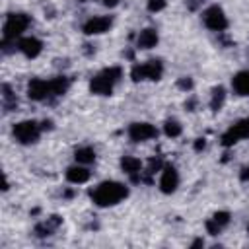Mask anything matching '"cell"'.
<instances>
[{
	"instance_id": "cell-1",
	"label": "cell",
	"mask_w": 249,
	"mask_h": 249,
	"mask_svg": "<svg viewBox=\"0 0 249 249\" xmlns=\"http://www.w3.org/2000/svg\"><path fill=\"white\" fill-rule=\"evenodd\" d=\"M70 88L66 76H54L51 80L45 78H31L27 84V97L31 101H45L51 97H60Z\"/></svg>"
},
{
	"instance_id": "cell-2",
	"label": "cell",
	"mask_w": 249,
	"mask_h": 249,
	"mask_svg": "<svg viewBox=\"0 0 249 249\" xmlns=\"http://www.w3.org/2000/svg\"><path fill=\"white\" fill-rule=\"evenodd\" d=\"M128 185L121 181H101L89 191V198L99 208H109L119 202H123L128 196Z\"/></svg>"
},
{
	"instance_id": "cell-3",
	"label": "cell",
	"mask_w": 249,
	"mask_h": 249,
	"mask_svg": "<svg viewBox=\"0 0 249 249\" xmlns=\"http://www.w3.org/2000/svg\"><path fill=\"white\" fill-rule=\"evenodd\" d=\"M123 78V68L121 66H107L99 70L91 80H89V91L93 95H111L115 86Z\"/></svg>"
},
{
	"instance_id": "cell-4",
	"label": "cell",
	"mask_w": 249,
	"mask_h": 249,
	"mask_svg": "<svg viewBox=\"0 0 249 249\" xmlns=\"http://www.w3.org/2000/svg\"><path fill=\"white\" fill-rule=\"evenodd\" d=\"M31 25V18L27 14H8L4 25H2V43H10L16 39H19L23 35V31H27V27Z\"/></svg>"
},
{
	"instance_id": "cell-5",
	"label": "cell",
	"mask_w": 249,
	"mask_h": 249,
	"mask_svg": "<svg viewBox=\"0 0 249 249\" xmlns=\"http://www.w3.org/2000/svg\"><path fill=\"white\" fill-rule=\"evenodd\" d=\"M163 76V62L158 58L146 60V62H136L130 68V78L132 82H144V80H152L158 82Z\"/></svg>"
},
{
	"instance_id": "cell-6",
	"label": "cell",
	"mask_w": 249,
	"mask_h": 249,
	"mask_svg": "<svg viewBox=\"0 0 249 249\" xmlns=\"http://www.w3.org/2000/svg\"><path fill=\"white\" fill-rule=\"evenodd\" d=\"M41 123L39 121H33V119H25V121H19L14 124L12 128V134L16 138V142L23 144V146H31L35 144L39 138H41Z\"/></svg>"
},
{
	"instance_id": "cell-7",
	"label": "cell",
	"mask_w": 249,
	"mask_h": 249,
	"mask_svg": "<svg viewBox=\"0 0 249 249\" xmlns=\"http://www.w3.org/2000/svg\"><path fill=\"white\" fill-rule=\"evenodd\" d=\"M200 19H202L204 27L210 29V31H214V33H224V31L228 29V25H230L226 12H224L222 6H218V4H212V6L204 8Z\"/></svg>"
},
{
	"instance_id": "cell-8",
	"label": "cell",
	"mask_w": 249,
	"mask_h": 249,
	"mask_svg": "<svg viewBox=\"0 0 249 249\" xmlns=\"http://www.w3.org/2000/svg\"><path fill=\"white\" fill-rule=\"evenodd\" d=\"M160 130L152 124V123H146V121H136V123H130L128 128H126V136L132 140V142H148V140H154L158 138Z\"/></svg>"
},
{
	"instance_id": "cell-9",
	"label": "cell",
	"mask_w": 249,
	"mask_h": 249,
	"mask_svg": "<svg viewBox=\"0 0 249 249\" xmlns=\"http://www.w3.org/2000/svg\"><path fill=\"white\" fill-rule=\"evenodd\" d=\"M245 138H249V117H245V119L237 121L235 124H231L220 136V144L224 148H230V146H233V144H237V142H241Z\"/></svg>"
},
{
	"instance_id": "cell-10",
	"label": "cell",
	"mask_w": 249,
	"mask_h": 249,
	"mask_svg": "<svg viewBox=\"0 0 249 249\" xmlns=\"http://www.w3.org/2000/svg\"><path fill=\"white\" fill-rule=\"evenodd\" d=\"M113 25V18L111 16H93L89 19H86L82 23V33L88 35V37H93V35H103L111 29Z\"/></svg>"
},
{
	"instance_id": "cell-11",
	"label": "cell",
	"mask_w": 249,
	"mask_h": 249,
	"mask_svg": "<svg viewBox=\"0 0 249 249\" xmlns=\"http://www.w3.org/2000/svg\"><path fill=\"white\" fill-rule=\"evenodd\" d=\"M179 181H181V179H179L177 167L171 165V163H163V167H161V171H160V191H161L163 195H171V193L177 191Z\"/></svg>"
},
{
	"instance_id": "cell-12",
	"label": "cell",
	"mask_w": 249,
	"mask_h": 249,
	"mask_svg": "<svg viewBox=\"0 0 249 249\" xmlns=\"http://www.w3.org/2000/svg\"><path fill=\"white\" fill-rule=\"evenodd\" d=\"M16 49H18L23 56H27V58H37V56L41 54V51H43V41L37 39V37H33V35H29V37H19L18 43H16Z\"/></svg>"
},
{
	"instance_id": "cell-13",
	"label": "cell",
	"mask_w": 249,
	"mask_h": 249,
	"mask_svg": "<svg viewBox=\"0 0 249 249\" xmlns=\"http://www.w3.org/2000/svg\"><path fill=\"white\" fill-rule=\"evenodd\" d=\"M64 177H66V181L72 183V185H84V183L89 181L91 171H89V167L84 165V163H74V165L66 167Z\"/></svg>"
},
{
	"instance_id": "cell-14",
	"label": "cell",
	"mask_w": 249,
	"mask_h": 249,
	"mask_svg": "<svg viewBox=\"0 0 249 249\" xmlns=\"http://www.w3.org/2000/svg\"><path fill=\"white\" fill-rule=\"evenodd\" d=\"M158 41H160L158 31H156L154 27H144V29H140V33L136 35V49H140V51H150V49H154V47L158 45Z\"/></svg>"
},
{
	"instance_id": "cell-15",
	"label": "cell",
	"mask_w": 249,
	"mask_h": 249,
	"mask_svg": "<svg viewBox=\"0 0 249 249\" xmlns=\"http://www.w3.org/2000/svg\"><path fill=\"white\" fill-rule=\"evenodd\" d=\"M142 167H144V163H142V160L136 158V156H123V158H121V169H123L128 177H132V181H138V179H140Z\"/></svg>"
},
{
	"instance_id": "cell-16",
	"label": "cell",
	"mask_w": 249,
	"mask_h": 249,
	"mask_svg": "<svg viewBox=\"0 0 249 249\" xmlns=\"http://www.w3.org/2000/svg\"><path fill=\"white\" fill-rule=\"evenodd\" d=\"M231 91L239 97H249V70H239L233 74Z\"/></svg>"
},
{
	"instance_id": "cell-17",
	"label": "cell",
	"mask_w": 249,
	"mask_h": 249,
	"mask_svg": "<svg viewBox=\"0 0 249 249\" xmlns=\"http://www.w3.org/2000/svg\"><path fill=\"white\" fill-rule=\"evenodd\" d=\"M60 222H62V220H60L58 216H51V218H47L45 222H39L33 231H35L37 237H49V235H53V231L60 226Z\"/></svg>"
},
{
	"instance_id": "cell-18",
	"label": "cell",
	"mask_w": 249,
	"mask_h": 249,
	"mask_svg": "<svg viewBox=\"0 0 249 249\" xmlns=\"http://www.w3.org/2000/svg\"><path fill=\"white\" fill-rule=\"evenodd\" d=\"M95 150L91 146H80L74 150V160L76 163H84V165H91L95 161Z\"/></svg>"
},
{
	"instance_id": "cell-19",
	"label": "cell",
	"mask_w": 249,
	"mask_h": 249,
	"mask_svg": "<svg viewBox=\"0 0 249 249\" xmlns=\"http://www.w3.org/2000/svg\"><path fill=\"white\" fill-rule=\"evenodd\" d=\"M226 88L224 86H216V88H212V93H210V109L214 111V113H218L222 107H224V103H226Z\"/></svg>"
},
{
	"instance_id": "cell-20",
	"label": "cell",
	"mask_w": 249,
	"mask_h": 249,
	"mask_svg": "<svg viewBox=\"0 0 249 249\" xmlns=\"http://www.w3.org/2000/svg\"><path fill=\"white\" fill-rule=\"evenodd\" d=\"M2 105H4V111H12L18 107V99L8 84H2Z\"/></svg>"
},
{
	"instance_id": "cell-21",
	"label": "cell",
	"mask_w": 249,
	"mask_h": 249,
	"mask_svg": "<svg viewBox=\"0 0 249 249\" xmlns=\"http://www.w3.org/2000/svg\"><path fill=\"white\" fill-rule=\"evenodd\" d=\"M181 132H183V124L177 119H167L163 123V134L167 138H177V136H181Z\"/></svg>"
},
{
	"instance_id": "cell-22",
	"label": "cell",
	"mask_w": 249,
	"mask_h": 249,
	"mask_svg": "<svg viewBox=\"0 0 249 249\" xmlns=\"http://www.w3.org/2000/svg\"><path fill=\"white\" fill-rule=\"evenodd\" d=\"M230 218H231V214L228 212V210H220V212H216L214 216H212V220H214V224L218 226V228H226L228 224H230Z\"/></svg>"
},
{
	"instance_id": "cell-23",
	"label": "cell",
	"mask_w": 249,
	"mask_h": 249,
	"mask_svg": "<svg viewBox=\"0 0 249 249\" xmlns=\"http://www.w3.org/2000/svg\"><path fill=\"white\" fill-rule=\"evenodd\" d=\"M165 6H167V0H146V8H148V12H152V14L161 12Z\"/></svg>"
},
{
	"instance_id": "cell-24",
	"label": "cell",
	"mask_w": 249,
	"mask_h": 249,
	"mask_svg": "<svg viewBox=\"0 0 249 249\" xmlns=\"http://www.w3.org/2000/svg\"><path fill=\"white\" fill-rule=\"evenodd\" d=\"M204 228H206V231H208L210 235H218V233L222 231V228H218V226L214 224V220H212V218H208V220L204 222Z\"/></svg>"
},
{
	"instance_id": "cell-25",
	"label": "cell",
	"mask_w": 249,
	"mask_h": 249,
	"mask_svg": "<svg viewBox=\"0 0 249 249\" xmlns=\"http://www.w3.org/2000/svg\"><path fill=\"white\" fill-rule=\"evenodd\" d=\"M177 86H179L181 89H185V91H191V89H193V80H191L189 76H183V78L177 80Z\"/></svg>"
},
{
	"instance_id": "cell-26",
	"label": "cell",
	"mask_w": 249,
	"mask_h": 249,
	"mask_svg": "<svg viewBox=\"0 0 249 249\" xmlns=\"http://www.w3.org/2000/svg\"><path fill=\"white\" fill-rule=\"evenodd\" d=\"M99 2H101V6H105L109 10H113V8H117L121 4V0H99Z\"/></svg>"
},
{
	"instance_id": "cell-27",
	"label": "cell",
	"mask_w": 249,
	"mask_h": 249,
	"mask_svg": "<svg viewBox=\"0 0 249 249\" xmlns=\"http://www.w3.org/2000/svg\"><path fill=\"white\" fill-rule=\"evenodd\" d=\"M206 146V142H204V138H196V142H195V150L198 152V150H202Z\"/></svg>"
},
{
	"instance_id": "cell-28",
	"label": "cell",
	"mask_w": 249,
	"mask_h": 249,
	"mask_svg": "<svg viewBox=\"0 0 249 249\" xmlns=\"http://www.w3.org/2000/svg\"><path fill=\"white\" fill-rule=\"evenodd\" d=\"M239 177H241V181H249V167H243L241 173H239Z\"/></svg>"
},
{
	"instance_id": "cell-29",
	"label": "cell",
	"mask_w": 249,
	"mask_h": 249,
	"mask_svg": "<svg viewBox=\"0 0 249 249\" xmlns=\"http://www.w3.org/2000/svg\"><path fill=\"white\" fill-rule=\"evenodd\" d=\"M200 245H204V241H202V239H195V241L191 243V247H200Z\"/></svg>"
},
{
	"instance_id": "cell-30",
	"label": "cell",
	"mask_w": 249,
	"mask_h": 249,
	"mask_svg": "<svg viewBox=\"0 0 249 249\" xmlns=\"http://www.w3.org/2000/svg\"><path fill=\"white\" fill-rule=\"evenodd\" d=\"M247 231H249V226H247Z\"/></svg>"
},
{
	"instance_id": "cell-31",
	"label": "cell",
	"mask_w": 249,
	"mask_h": 249,
	"mask_svg": "<svg viewBox=\"0 0 249 249\" xmlns=\"http://www.w3.org/2000/svg\"><path fill=\"white\" fill-rule=\"evenodd\" d=\"M200 2H202V0H200Z\"/></svg>"
}]
</instances>
